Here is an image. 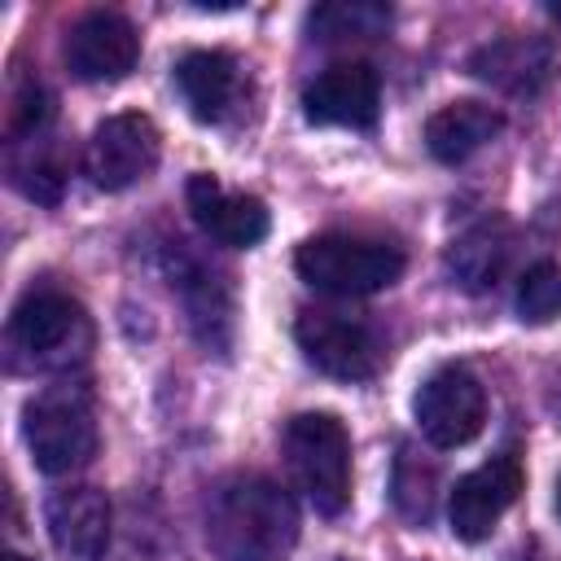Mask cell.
I'll return each instance as SVG.
<instances>
[{
	"label": "cell",
	"mask_w": 561,
	"mask_h": 561,
	"mask_svg": "<svg viewBox=\"0 0 561 561\" xmlns=\"http://www.w3.org/2000/svg\"><path fill=\"white\" fill-rule=\"evenodd\" d=\"M513 250H517V237L508 228V219L491 215V219H478L473 228H465L451 250H447V272L460 289L469 294H482V289H495L513 263Z\"/></svg>",
	"instance_id": "17"
},
{
	"label": "cell",
	"mask_w": 561,
	"mask_h": 561,
	"mask_svg": "<svg viewBox=\"0 0 561 561\" xmlns=\"http://www.w3.org/2000/svg\"><path fill=\"white\" fill-rule=\"evenodd\" d=\"M61 57L75 79L83 83H118L140 61V35L136 26L114 9H92L70 22L61 39Z\"/></svg>",
	"instance_id": "9"
},
{
	"label": "cell",
	"mask_w": 561,
	"mask_h": 561,
	"mask_svg": "<svg viewBox=\"0 0 561 561\" xmlns=\"http://www.w3.org/2000/svg\"><path fill=\"white\" fill-rule=\"evenodd\" d=\"M202 530L215 561H285L298 543V508L267 473H228L206 495Z\"/></svg>",
	"instance_id": "1"
},
{
	"label": "cell",
	"mask_w": 561,
	"mask_h": 561,
	"mask_svg": "<svg viewBox=\"0 0 561 561\" xmlns=\"http://www.w3.org/2000/svg\"><path fill=\"white\" fill-rule=\"evenodd\" d=\"M22 438L31 447V460L48 478H66L92 465L96 456V416L92 399L75 381L44 386L22 408Z\"/></svg>",
	"instance_id": "2"
},
{
	"label": "cell",
	"mask_w": 561,
	"mask_h": 561,
	"mask_svg": "<svg viewBox=\"0 0 561 561\" xmlns=\"http://www.w3.org/2000/svg\"><path fill=\"white\" fill-rule=\"evenodd\" d=\"M465 70L504 96H539L557 75V48L543 35H500L473 48Z\"/></svg>",
	"instance_id": "12"
},
{
	"label": "cell",
	"mask_w": 561,
	"mask_h": 561,
	"mask_svg": "<svg viewBox=\"0 0 561 561\" xmlns=\"http://www.w3.org/2000/svg\"><path fill=\"white\" fill-rule=\"evenodd\" d=\"M162 153V136L153 127L149 114H110L105 123H96L88 149H83V171L96 188L105 193H123L131 184H140Z\"/></svg>",
	"instance_id": "8"
},
{
	"label": "cell",
	"mask_w": 561,
	"mask_h": 561,
	"mask_svg": "<svg viewBox=\"0 0 561 561\" xmlns=\"http://www.w3.org/2000/svg\"><path fill=\"white\" fill-rule=\"evenodd\" d=\"M390 31V9L377 0H329L307 13V35L320 44L342 39H377Z\"/></svg>",
	"instance_id": "19"
},
{
	"label": "cell",
	"mask_w": 561,
	"mask_h": 561,
	"mask_svg": "<svg viewBox=\"0 0 561 561\" xmlns=\"http://www.w3.org/2000/svg\"><path fill=\"white\" fill-rule=\"evenodd\" d=\"M48 118H53V96H48V88L39 83V79H22L18 88H13V96H9V145H18V140H35L44 127H48Z\"/></svg>",
	"instance_id": "23"
},
{
	"label": "cell",
	"mask_w": 561,
	"mask_h": 561,
	"mask_svg": "<svg viewBox=\"0 0 561 561\" xmlns=\"http://www.w3.org/2000/svg\"><path fill=\"white\" fill-rule=\"evenodd\" d=\"M302 114L320 127H373L381 114V79L368 61H333L302 88Z\"/></svg>",
	"instance_id": "11"
},
{
	"label": "cell",
	"mask_w": 561,
	"mask_h": 561,
	"mask_svg": "<svg viewBox=\"0 0 561 561\" xmlns=\"http://www.w3.org/2000/svg\"><path fill=\"white\" fill-rule=\"evenodd\" d=\"M517 316L526 324L561 320V263H530L517 280Z\"/></svg>",
	"instance_id": "22"
},
{
	"label": "cell",
	"mask_w": 561,
	"mask_h": 561,
	"mask_svg": "<svg viewBox=\"0 0 561 561\" xmlns=\"http://www.w3.org/2000/svg\"><path fill=\"white\" fill-rule=\"evenodd\" d=\"M522 482H526V469L513 451H500L486 465L456 478V486L447 495V517H451L456 539H465V543L486 539L495 530V522L513 508V500L522 495Z\"/></svg>",
	"instance_id": "10"
},
{
	"label": "cell",
	"mask_w": 561,
	"mask_h": 561,
	"mask_svg": "<svg viewBox=\"0 0 561 561\" xmlns=\"http://www.w3.org/2000/svg\"><path fill=\"white\" fill-rule=\"evenodd\" d=\"M294 337L307 364L333 381H368L381 364V346L368 320L337 307H302L294 320Z\"/></svg>",
	"instance_id": "6"
},
{
	"label": "cell",
	"mask_w": 561,
	"mask_h": 561,
	"mask_svg": "<svg viewBox=\"0 0 561 561\" xmlns=\"http://www.w3.org/2000/svg\"><path fill=\"white\" fill-rule=\"evenodd\" d=\"M44 526L66 561H101L110 548V500L96 486H61L44 504Z\"/></svg>",
	"instance_id": "14"
},
{
	"label": "cell",
	"mask_w": 561,
	"mask_h": 561,
	"mask_svg": "<svg viewBox=\"0 0 561 561\" xmlns=\"http://www.w3.org/2000/svg\"><path fill=\"white\" fill-rule=\"evenodd\" d=\"M184 202H188L193 224H197L215 245H228V250H250V245H259V241L267 237V228H272V215H267V206H263L259 197L232 193V188H224V184H219L215 175H206V171L188 175Z\"/></svg>",
	"instance_id": "13"
},
{
	"label": "cell",
	"mask_w": 561,
	"mask_h": 561,
	"mask_svg": "<svg viewBox=\"0 0 561 561\" xmlns=\"http://www.w3.org/2000/svg\"><path fill=\"white\" fill-rule=\"evenodd\" d=\"M0 561H31V557H22V552H4Z\"/></svg>",
	"instance_id": "24"
},
{
	"label": "cell",
	"mask_w": 561,
	"mask_h": 561,
	"mask_svg": "<svg viewBox=\"0 0 561 561\" xmlns=\"http://www.w3.org/2000/svg\"><path fill=\"white\" fill-rule=\"evenodd\" d=\"M557 508H561V486H557Z\"/></svg>",
	"instance_id": "25"
},
{
	"label": "cell",
	"mask_w": 561,
	"mask_h": 561,
	"mask_svg": "<svg viewBox=\"0 0 561 561\" xmlns=\"http://www.w3.org/2000/svg\"><path fill=\"white\" fill-rule=\"evenodd\" d=\"M9 346L26 368L70 373L92 351V316L61 289H31L9 316Z\"/></svg>",
	"instance_id": "3"
},
{
	"label": "cell",
	"mask_w": 561,
	"mask_h": 561,
	"mask_svg": "<svg viewBox=\"0 0 561 561\" xmlns=\"http://www.w3.org/2000/svg\"><path fill=\"white\" fill-rule=\"evenodd\" d=\"M285 465L320 517H342L351 504V434L333 412H298L280 434Z\"/></svg>",
	"instance_id": "4"
},
{
	"label": "cell",
	"mask_w": 561,
	"mask_h": 561,
	"mask_svg": "<svg viewBox=\"0 0 561 561\" xmlns=\"http://www.w3.org/2000/svg\"><path fill=\"white\" fill-rule=\"evenodd\" d=\"M412 416H416V430L425 434V443H434L443 451L465 447L486 425V390L465 364H443L421 381V390L412 399Z\"/></svg>",
	"instance_id": "7"
},
{
	"label": "cell",
	"mask_w": 561,
	"mask_h": 561,
	"mask_svg": "<svg viewBox=\"0 0 561 561\" xmlns=\"http://www.w3.org/2000/svg\"><path fill=\"white\" fill-rule=\"evenodd\" d=\"M294 272L333 298H364L390 289L403 276V250L377 237L355 232H320L294 250Z\"/></svg>",
	"instance_id": "5"
},
{
	"label": "cell",
	"mask_w": 561,
	"mask_h": 561,
	"mask_svg": "<svg viewBox=\"0 0 561 561\" xmlns=\"http://www.w3.org/2000/svg\"><path fill=\"white\" fill-rule=\"evenodd\" d=\"M171 285L180 289V298H184V307H188L193 333H197L206 346L224 351V346H228V329H232V289H228L206 263H197L180 241H175V250H171Z\"/></svg>",
	"instance_id": "16"
},
{
	"label": "cell",
	"mask_w": 561,
	"mask_h": 561,
	"mask_svg": "<svg viewBox=\"0 0 561 561\" xmlns=\"http://www.w3.org/2000/svg\"><path fill=\"white\" fill-rule=\"evenodd\" d=\"M9 180L18 193H26L31 202H61L66 188V162L57 158V149H44V140H18L9 149Z\"/></svg>",
	"instance_id": "20"
},
{
	"label": "cell",
	"mask_w": 561,
	"mask_h": 561,
	"mask_svg": "<svg viewBox=\"0 0 561 561\" xmlns=\"http://www.w3.org/2000/svg\"><path fill=\"white\" fill-rule=\"evenodd\" d=\"M504 131V114L486 101H451L438 114H430L425 123V145L438 162L456 167L465 158H473L486 140H495Z\"/></svg>",
	"instance_id": "18"
},
{
	"label": "cell",
	"mask_w": 561,
	"mask_h": 561,
	"mask_svg": "<svg viewBox=\"0 0 561 561\" xmlns=\"http://www.w3.org/2000/svg\"><path fill=\"white\" fill-rule=\"evenodd\" d=\"M394 508L412 522V526H425L434 517V504H438V469L430 460H421L408 443L399 447V460H394Z\"/></svg>",
	"instance_id": "21"
},
{
	"label": "cell",
	"mask_w": 561,
	"mask_h": 561,
	"mask_svg": "<svg viewBox=\"0 0 561 561\" xmlns=\"http://www.w3.org/2000/svg\"><path fill=\"white\" fill-rule=\"evenodd\" d=\"M241 61L232 53L219 48H193L175 61V88L188 105L193 118L202 123H219L237 110L241 101Z\"/></svg>",
	"instance_id": "15"
}]
</instances>
